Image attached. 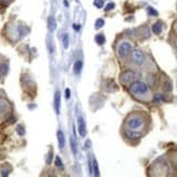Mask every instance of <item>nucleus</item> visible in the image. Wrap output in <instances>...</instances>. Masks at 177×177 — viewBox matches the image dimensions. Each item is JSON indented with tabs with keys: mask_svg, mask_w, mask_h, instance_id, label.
<instances>
[{
	"mask_svg": "<svg viewBox=\"0 0 177 177\" xmlns=\"http://www.w3.org/2000/svg\"><path fill=\"white\" fill-rule=\"evenodd\" d=\"M129 90L135 96H147L149 94V87L144 81H136L130 84Z\"/></svg>",
	"mask_w": 177,
	"mask_h": 177,
	"instance_id": "obj_1",
	"label": "nucleus"
},
{
	"mask_svg": "<svg viewBox=\"0 0 177 177\" xmlns=\"http://www.w3.org/2000/svg\"><path fill=\"white\" fill-rule=\"evenodd\" d=\"M126 125L130 130L138 132L145 125V118L141 115H133L126 121Z\"/></svg>",
	"mask_w": 177,
	"mask_h": 177,
	"instance_id": "obj_2",
	"label": "nucleus"
},
{
	"mask_svg": "<svg viewBox=\"0 0 177 177\" xmlns=\"http://www.w3.org/2000/svg\"><path fill=\"white\" fill-rule=\"evenodd\" d=\"M132 51V43L128 41H123L120 43L118 48V54L120 58H126Z\"/></svg>",
	"mask_w": 177,
	"mask_h": 177,
	"instance_id": "obj_3",
	"label": "nucleus"
},
{
	"mask_svg": "<svg viewBox=\"0 0 177 177\" xmlns=\"http://www.w3.org/2000/svg\"><path fill=\"white\" fill-rule=\"evenodd\" d=\"M132 58H133L134 63L137 65L144 64L145 59H146L145 54H144V52H142L140 49H135L134 51H133V55H132Z\"/></svg>",
	"mask_w": 177,
	"mask_h": 177,
	"instance_id": "obj_4",
	"label": "nucleus"
},
{
	"mask_svg": "<svg viewBox=\"0 0 177 177\" xmlns=\"http://www.w3.org/2000/svg\"><path fill=\"white\" fill-rule=\"evenodd\" d=\"M135 78H136V73L133 71H125L121 74V81L124 84H130L135 81Z\"/></svg>",
	"mask_w": 177,
	"mask_h": 177,
	"instance_id": "obj_5",
	"label": "nucleus"
},
{
	"mask_svg": "<svg viewBox=\"0 0 177 177\" xmlns=\"http://www.w3.org/2000/svg\"><path fill=\"white\" fill-rule=\"evenodd\" d=\"M77 123H78V130H79V135L81 137H84L86 135V125H85V122L81 116H78L77 118Z\"/></svg>",
	"mask_w": 177,
	"mask_h": 177,
	"instance_id": "obj_6",
	"label": "nucleus"
},
{
	"mask_svg": "<svg viewBox=\"0 0 177 177\" xmlns=\"http://www.w3.org/2000/svg\"><path fill=\"white\" fill-rule=\"evenodd\" d=\"M60 107H61V94L58 90L54 95V109H55V113L59 114L60 113Z\"/></svg>",
	"mask_w": 177,
	"mask_h": 177,
	"instance_id": "obj_7",
	"label": "nucleus"
},
{
	"mask_svg": "<svg viewBox=\"0 0 177 177\" xmlns=\"http://www.w3.org/2000/svg\"><path fill=\"white\" fill-rule=\"evenodd\" d=\"M57 137H58V142H59V148L60 149H63L65 145V137L64 134L62 130H58L57 133Z\"/></svg>",
	"mask_w": 177,
	"mask_h": 177,
	"instance_id": "obj_8",
	"label": "nucleus"
},
{
	"mask_svg": "<svg viewBox=\"0 0 177 177\" xmlns=\"http://www.w3.org/2000/svg\"><path fill=\"white\" fill-rule=\"evenodd\" d=\"M9 109H10V107H9L8 102L0 99V116L3 115V114H5V112H7Z\"/></svg>",
	"mask_w": 177,
	"mask_h": 177,
	"instance_id": "obj_9",
	"label": "nucleus"
},
{
	"mask_svg": "<svg viewBox=\"0 0 177 177\" xmlns=\"http://www.w3.org/2000/svg\"><path fill=\"white\" fill-rule=\"evenodd\" d=\"M48 28L50 32H53L54 29L57 28V22H55V19L53 16H49L48 17Z\"/></svg>",
	"mask_w": 177,
	"mask_h": 177,
	"instance_id": "obj_10",
	"label": "nucleus"
},
{
	"mask_svg": "<svg viewBox=\"0 0 177 177\" xmlns=\"http://www.w3.org/2000/svg\"><path fill=\"white\" fill-rule=\"evenodd\" d=\"M152 32L156 35H160L162 33V23L161 22H156L152 25Z\"/></svg>",
	"mask_w": 177,
	"mask_h": 177,
	"instance_id": "obj_11",
	"label": "nucleus"
},
{
	"mask_svg": "<svg viewBox=\"0 0 177 177\" xmlns=\"http://www.w3.org/2000/svg\"><path fill=\"white\" fill-rule=\"evenodd\" d=\"M81 69H83V62H81V60L76 61L75 63H74V73L75 74H79Z\"/></svg>",
	"mask_w": 177,
	"mask_h": 177,
	"instance_id": "obj_12",
	"label": "nucleus"
},
{
	"mask_svg": "<svg viewBox=\"0 0 177 177\" xmlns=\"http://www.w3.org/2000/svg\"><path fill=\"white\" fill-rule=\"evenodd\" d=\"M95 40H96V43L98 45H103V43H106V37H104L103 34H98L96 37H95Z\"/></svg>",
	"mask_w": 177,
	"mask_h": 177,
	"instance_id": "obj_13",
	"label": "nucleus"
},
{
	"mask_svg": "<svg viewBox=\"0 0 177 177\" xmlns=\"http://www.w3.org/2000/svg\"><path fill=\"white\" fill-rule=\"evenodd\" d=\"M126 135L128 136L129 138H133V139H135V138H139L140 137V134H137L135 130H130V129L126 132Z\"/></svg>",
	"mask_w": 177,
	"mask_h": 177,
	"instance_id": "obj_14",
	"label": "nucleus"
},
{
	"mask_svg": "<svg viewBox=\"0 0 177 177\" xmlns=\"http://www.w3.org/2000/svg\"><path fill=\"white\" fill-rule=\"evenodd\" d=\"M103 25H104V20L103 19H98L96 23H95V28L96 29H100L101 27H103Z\"/></svg>",
	"mask_w": 177,
	"mask_h": 177,
	"instance_id": "obj_15",
	"label": "nucleus"
},
{
	"mask_svg": "<svg viewBox=\"0 0 177 177\" xmlns=\"http://www.w3.org/2000/svg\"><path fill=\"white\" fill-rule=\"evenodd\" d=\"M92 173L95 174V176H99V167H98V162H97L96 159H94V171Z\"/></svg>",
	"mask_w": 177,
	"mask_h": 177,
	"instance_id": "obj_16",
	"label": "nucleus"
},
{
	"mask_svg": "<svg viewBox=\"0 0 177 177\" xmlns=\"http://www.w3.org/2000/svg\"><path fill=\"white\" fill-rule=\"evenodd\" d=\"M54 163H55V166L58 167V168H63V163H62V160H61L60 156H55Z\"/></svg>",
	"mask_w": 177,
	"mask_h": 177,
	"instance_id": "obj_17",
	"label": "nucleus"
},
{
	"mask_svg": "<svg viewBox=\"0 0 177 177\" xmlns=\"http://www.w3.org/2000/svg\"><path fill=\"white\" fill-rule=\"evenodd\" d=\"M147 11H148V14L151 15V16H156L158 14H159V13H158V11L154 10L152 7H148V8H147Z\"/></svg>",
	"mask_w": 177,
	"mask_h": 177,
	"instance_id": "obj_18",
	"label": "nucleus"
},
{
	"mask_svg": "<svg viewBox=\"0 0 177 177\" xmlns=\"http://www.w3.org/2000/svg\"><path fill=\"white\" fill-rule=\"evenodd\" d=\"M0 73L3 74V75L8 73V64H5V63H1L0 64Z\"/></svg>",
	"mask_w": 177,
	"mask_h": 177,
	"instance_id": "obj_19",
	"label": "nucleus"
},
{
	"mask_svg": "<svg viewBox=\"0 0 177 177\" xmlns=\"http://www.w3.org/2000/svg\"><path fill=\"white\" fill-rule=\"evenodd\" d=\"M94 5L98 9H101V8H103V5H104V1L103 0H95L94 1Z\"/></svg>",
	"mask_w": 177,
	"mask_h": 177,
	"instance_id": "obj_20",
	"label": "nucleus"
},
{
	"mask_svg": "<svg viewBox=\"0 0 177 177\" xmlns=\"http://www.w3.org/2000/svg\"><path fill=\"white\" fill-rule=\"evenodd\" d=\"M48 48H49V51L52 53L54 51V46H53V41H52V38L50 37L48 39Z\"/></svg>",
	"mask_w": 177,
	"mask_h": 177,
	"instance_id": "obj_21",
	"label": "nucleus"
},
{
	"mask_svg": "<svg viewBox=\"0 0 177 177\" xmlns=\"http://www.w3.org/2000/svg\"><path fill=\"white\" fill-rule=\"evenodd\" d=\"M16 133L20 135V136H23V135L25 134V129H24V127H23L22 125H17V127H16Z\"/></svg>",
	"mask_w": 177,
	"mask_h": 177,
	"instance_id": "obj_22",
	"label": "nucleus"
},
{
	"mask_svg": "<svg viewBox=\"0 0 177 177\" xmlns=\"http://www.w3.org/2000/svg\"><path fill=\"white\" fill-rule=\"evenodd\" d=\"M63 47L65 49L69 48V35L67 34H65L64 36H63Z\"/></svg>",
	"mask_w": 177,
	"mask_h": 177,
	"instance_id": "obj_23",
	"label": "nucleus"
},
{
	"mask_svg": "<svg viewBox=\"0 0 177 177\" xmlns=\"http://www.w3.org/2000/svg\"><path fill=\"white\" fill-rule=\"evenodd\" d=\"M114 8H115V3H114V2H110V3H108V5H106V9H104V10L110 11V10H113Z\"/></svg>",
	"mask_w": 177,
	"mask_h": 177,
	"instance_id": "obj_24",
	"label": "nucleus"
},
{
	"mask_svg": "<svg viewBox=\"0 0 177 177\" xmlns=\"http://www.w3.org/2000/svg\"><path fill=\"white\" fill-rule=\"evenodd\" d=\"M71 149H72V152L76 154V145H74V139L71 138Z\"/></svg>",
	"mask_w": 177,
	"mask_h": 177,
	"instance_id": "obj_25",
	"label": "nucleus"
},
{
	"mask_svg": "<svg viewBox=\"0 0 177 177\" xmlns=\"http://www.w3.org/2000/svg\"><path fill=\"white\" fill-rule=\"evenodd\" d=\"M70 97H71V90L69 88H66L65 89V99H70Z\"/></svg>",
	"mask_w": 177,
	"mask_h": 177,
	"instance_id": "obj_26",
	"label": "nucleus"
},
{
	"mask_svg": "<svg viewBox=\"0 0 177 177\" xmlns=\"http://www.w3.org/2000/svg\"><path fill=\"white\" fill-rule=\"evenodd\" d=\"M10 173V170H1V175L2 176H8Z\"/></svg>",
	"mask_w": 177,
	"mask_h": 177,
	"instance_id": "obj_27",
	"label": "nucleus"
},
{
	"mask_svg": "<svg viewBox=\"0 0 177 177\" xmlns=\"http://www.w3.org/2000/svg\"><path fill=\"white\" fill-rule=\"evenodd\" d=\"M51 158H52V151H50V153L48 154V159H47V164L51 163Z\"/></svg>",
	"mask_w": 177,
	"mask_h": 177,
	"instance_id": "obj_28",
	"label": "nucleus"
},
{
	"mask_svg": "<svg viewBox=\"0 0 177 177\" xmlns=\"http://www.w3.org/2000/svg\"><path fill=\"white\" fill-rule=\"evenodd\" d=\"M73 28H74L75 31H79V28H81V26H79L78 24H74V25H73Z\"/></svg>",
	"mask_w": 177,
	"mask_h": 177,
	"instance_id": "obj_29",
	"label": "nucleus"
},
{
	"mask_svg": "<svg viewBox=\"0 0 177 177\" xmlns=\"http://www.w3.org/2000/svg\"><path fill=\"white\" fill-rule=\"evenodd\" d=\"M63 3H64V5H66V7H67V5H69V2H67V1H66V0H65L64 2H63Z\"/></svg>",
	"mask_w": 177,
	"mask_h": 177,
	"instance_id": "obj_30",
	"label": "nucleus"
},
{
	"mask_svg": "<svg viewBox=\"0 0 177 177\" xmlns=\"http://www.w3.org/2000/svg\"><path fill=\"white\" fill-rule=\"evenodd\" d=\"M0 75H1V73H0Z\"/></svg>",
	"mask_w": 177,
	"mask_h": 177,
	"instance_id": "obj_31",
	"label": "nucleus"
}]
</instances>
